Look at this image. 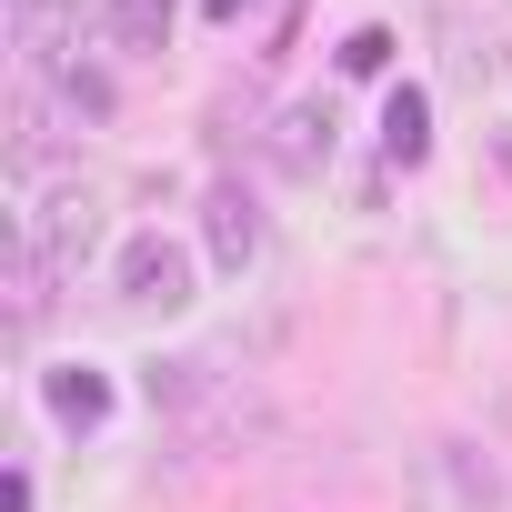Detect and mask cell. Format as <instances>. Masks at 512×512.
I'll return each mask as SVG.
<instances>
[{
	"label": "cell",
	"instance_id": "1",
	"mask_svg": "<svg viewBox=\"0 0 512 512\" xmlns=\"http://www.w3.org/2000/svg\"><path fill=\"white\" fill-rule=\"evenodd\" d=\"M11 241L31 251V262H41L51 282H81L91 241H101V201H91V181H61L51 201H31V211L11 221Z\"/></svg>",
	"mask_w": 512,
	"mask_h": 512
},
{
	"label": "cell",
	"instance_id": "2",
	"mask_svg": "<svg viewBox=\"0 0 512 512\" xmlns=\"http://www.w3.org/2000/svg\"><path fill=\"white\" fill-rule=\"evenodd\" d=\"M111 282H121V302H141V312H181V302H191V251L161 241V231H141V241H121Z\"/></svg>",
	"mask_w": 512,
	"mask_h": 512
},
{
	"label": "cell",
	"instance_id": "3",
	"mask_svg": "<svg viewBox=\"0 0 512 512\" xmlns=\"http://www.w3.org/2000/svg\"><path fill=\"white\" fill-rule=\"evenodd\" d=\"M201 231H211V262L221 272H251V262H262V211H251V191H211L201 201Z\"/></svg>",
	"mask_w": 512,
	"mask_h": 512
},
{
	"label": "cell",
	"instance_id": "4",
	"mask_svg": "<svg viewBox=\"0 0 512 512\" xmlns=\"http://www.w3.org/2000/svg\"><path fill=\"white\" fill-rule=\"evenodd\" d=\"M322 161H332V101H292V111H282V131H272V171L322 181Z\"/></svg>",
	"mask_w": 512,
	"mask_h": 512
},
{
	"label": "cell",
	"instance_id": "5",
	"mask_svg": "<svg viewBox=\"0 0 512 512\" xmlns=\"http://www.w3.org/2000/svg\"><path fill=\"white\" fill-rule=\"evenodd\" d=\"M171 11H181V0H101V41L111 51H161L171 41Z\"/></svg>",
	"mask_w": 512,
	"mask_h": 512
},
{
	"label": "cell",
	"instance_id": "6",
	"mask_svg": "<svg viewBox=\"0 0 512 512\" xmlns=\"http://www.w3.org/2000/svg\"><path fill=\"white\" fill-rule=\"evenodd\" d=\"M51 412H61L71 432H91V422H111V382H101L91 362H61V372H51Z\"/></svg>",
	"mask_w": 512,
	"mask_h": 512
},
{
	"label": "cell",
	"instance_id": "7",
	"mask_svg": "<svg viewBox=\"0 0 512 512\" xmlns=\"http://www.w3.org/2000/svg\"><path fill=\"white\" fill-rule=\"evenodd\" d=\"M382 151H392L402 171L432 151V101H422V91H392V101H382Z\"/></svg>",
	"mask_w": 512,
	"mask_h": 512
},
{
	"label": "cell",
	"instance_id": "8",
	"mask_svg": "<svg viewBox=\"0 0 512 512\" xmlns=\"http://www.w3.org/2000/svg\"><path fill=\"white\" fill-rule=\"evenodd\" d=\"M392 61V31H352V51H342V71H382Z\"/></svg>",
	"mask_w": 512,
	"mask_h": 512
},
{
	"label": "cell",
	"instance_id": "9",
	"mask_svg": "<svg viewBox=\"0 0 512 512\" xmlns=\"http://www.w3.org/2000/svg\"><path fill=\"white\" fill-rule=\"evenodd\" d=\"M412 512H462V502H452V482H442L432 462H422V482H412Z\"/></svg>",
	"mask_w": 512,
	"mask_h": 512
},
{
	"label": "cell",
	"instance_id": "10",
	"mask_svg": "<svg viewBox=\"0 0 512 512\" xmlns=\"http://www.w3.org/2000/svg\"><path fill=\"white\" fill-rule=\"evenodd\" d=\"M241 11H262V0H211V21H241Z\"/></svg>",
	"mask_w": 512,
	"mask_h": 512
},
{
	"label": "cell",
	"instance_id": "11",
	"mask_svg": "<svg viewBox=\"0 0 512 512\" xmlns=\"http://www.w3.org/2000/svg\"><path fill=\"white\" fill-rule=\"evenodd\" d=\"M492 161H502V171H512V121H502V131H492Z\"/></svg>",
	"mask_w": 512,
	"mask_h": 512
}]
</instances>
